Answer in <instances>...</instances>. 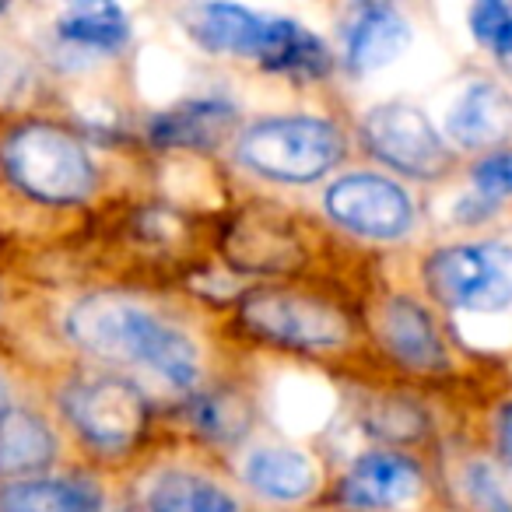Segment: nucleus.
I'll use <instances>...</instances> for the list:
<instances>
[{"label":"nucleus","instance_id":"nucleus-8","mask_svg":"<svg viewBox=\"0 0 512 512\" xmlns=\"http://www.w3.org/2000/svg\"><path fill=\"white\" fill-rule=\"evenodd\" d=\"M365 148L379 158V162L393 165V169L407 172V176H439L449 165V151L439 141L435 127L411 106H376L362 123Z\"/></svg>","mask_w":512,"mask_h":512},{"label":"nucleus","instance_id":"nucleus-23","mask_svg":"<svg viewBox=\"0 0 512 512\" xmlns=\"http://www.w3.org/2000/svg\"><path fill=\"white\" fill-rule=\"evenodd\" d=\"M470 32L495 57H512V4L481 0L470 8Z\"/></svg>","mask_w":512,"mask_h":512},{"label":"nucleus","instance_id":"nucleus-7","mask_svg":"<svg viewBox=\"0 0 512 512\" xmlns=\"http://www.w3.org/2000/svg\"><path fill=\"white\" fill-rule=\"evenodd\" d=\"M327 214L365 239H400L414 225V204L404 186L372 172L337 179L327 190Z\"/></svg>","mask_w":512,"mask_h":512},{"label":"nucleus","instance_id":"nucleus-26","mask_svg":"<svg viewBox=\"0 0 512 512\" xmlns=\"http://www.w3.org/2000/svg\"><path fill=\"white\" fill-rule=\"evenodd\" d=\"M498 449L512 467V404H505L502 414H498Z\"/></svg>","mask_w":512,"mask_h":512},{"label":"nucleus","instance_id":"nucleus-22","mask_svg":"<svg viewBox=\"0 0 512 512\" xmlns=\"http://www.w3.org/2000/svg\"><path fill=\"white\" fill-rule=\"evenodd\" d=\"M190 418L207 439L214 442H232L246 432L249 425V411L235 393L228 390H214V393H200L190 407Z\"/></svg>","mask_w":512,"mask_h":512},{"label":"nucleus","instance_id":"nucleus-3","mask_svg":"<svg viewBox=\"0 0 512 512\" xmlns=\"http://www.w3.org/2000/svg\"><path fill=\"white\" fill-rule=\"evenodd\" d=\"M344 158V134L320 116H271L239 137V162L278 183H313Z\"/></svg>","mask_w":512,"mask_h":512},{"label":"nucleus","instance_id":"nucleus-17","mask_svg":"<svg viewBox=\"0 0 512 512\" xmlns=\"http://www.w3.org/2000/svg\"><path fill=\"white\" fill-rule=\"evenodd\" d=\"M57 456V435L29 411H0V474L22 477L50 467Z\"/></svg>","mask_w":512,"mask_h":512},{"label":"nucleus","instance_id":"nucleus-4","mask_svg":"<svg viewBox=\"0 0 512 512\" xmlns=\"http://www.w3.org/2000/svg\"><path fill=\"white\" fill-rule=\"evenodd\" d=\"M239 320L260 341L295 351L337 348L351 334L341 309L299 288H256L239 302Z\"/></svg>","mask_w":512,"mask_h":512},{"label":"nucleus","instance_id":"nucleus-27","mask_svg":"<svg viewBox=\"0 0 512 512\" xmlns=\"http://www.w3.org/2000/svg\"><path fill=\"white\" fill-rule=\"evenodd\" d=\"M0 11H4V4H0Z\"/></svg>","mask_w":512,"mask_h":512},{"label":"nucleus","instance_id":"nucleus-20","mask_svg":"<svg viewBox=\"0 0 512 512\" xmlns=\"http://www.w3.org/2000/svg\"><path fill=\"white\" fill-rule=\"evenodd\" d=\"M232 260L249 271H281L292 267L295 242L281 221H239L232 225Z\"/></svg>","mask_w":512,"mask_h":512},{"label":"nucleus","instance_id":"nucleus-13","mask_svg":"<svg viewBox=\"0 0 512 512\" xmlns=\"http://www.w3.org/2000/svg\"><path fill=\"white\" fill-rule=\"evenodd\" d=\"M449 137L463 148H491L512 134V99L505 88L477 81L456 99L446 123Z\"/></svg>","mask_w":512,"mask_h":512},{"label":"nucleus","instance_id":"nucleus-24","mask_svg":"<svg viewBox=\"0 0 512 512\" xmlns=\"http://www.w3.org/2000/svg\"><path fill=\"white\" fill-rule=\"evenodd\" d=\"M474 186L481 197L502 200L512 197V151H495L474 165Z\"/></svg>","mask_w":512,"mask_h":512},{"label":"nucleus","instance_id":"nucleus-16","mask_svg":"<svg viewBox=\"0 0 512 512\" xmlns=\"http://www.w3.org/2000/svg\"><path fill=\"white\" fill-rule=\"evenodd\" d=\"M383 341L393 355L411 369H442L446 365V348L439 341L432 316L411 299H397L383 313Z\"/></svg>","mask_w":512,"mask_h":512},{"label":"nucleus","instance_id":"nucleus-9","mask_svg":"<svg viewBox=\"0 0 512 512\" xmlns=\"http://www.w3.org/2000/svg\"><path fill=\"white\" fill-rule=\"evenodd\" d=\"M421 488V470L404 453H365L337 484V498L348 509L372 512L414 498Z\"/></svg>","mask_w":512,"mask_h":512},{"label":"nucleus","instance_id":"nucleus-10","mask_svg":"<svg viewBox=\"0 0 512 512\" xmlns=\"http://www.w3.org/2000/svg\"><path fill=\"white\" fill-rule=\"evenodd\" d=\"M186 32L204 46L207 53H228V57L260 60L271 36L274 15L242 8V4H200L183 15Z\"/></svg>","mask_w":512,"mask_h":512},{"label":"nucleus","instance_id":"nucleus-6","mask_svg":"<svg viewBox=\"0 0 512 512\" xmlns=\"http://www.w3.org/2000/svg\"><path fill=\"white\" fill-rule=\"evenodd\" d=\"M64 414L88 446L102 453H120L141 439L148 425V400L127 379L95 376L78 379L64 390Z\"/></svg>","mask_w":512,"mask_h":512},{"label":"nucleus","instance_id":"nucleus-14","mask_svg":"<svg viewBox=\"0 0 512 512\" xmlns=\"http://www.w3.org/2000/svg\"><path fill=\"white\" fill-rule=\"evenodd\" d=\"M260 67L271 74H285L292 81H320L330 74L334 57H330L327 43L313 36L306 25L274 15L271 36L260 53Z\"/></svg>","mask_w":512,"mask_h":512},{"label":"nucleus","instance_id":"nucleus-21","mask_svg":"<svg viewBox=\"0 0 512 512\" xmlns=\"http://www.w3.org/2000/svg\"><path fill=\"white\" fill-rule=\"evenodd\" d=\"M148 509L151 512H239L232 495L211 484L207 477L183 474L172 470L162 474L148 491Z\"/></svg>","mask_w":512,"mask_h":512},{"label":"nucleus","instance_id":"nucleus-11","mask_svg":"<svg viewBox=\"0 0 512 512\" xmlns=\"http://www.w3.org/2000/svg\"><path fill=\"white\" fill-rule=\"evenodd\" d=\"M235 113L232 102L225 99H190L179 102L172 109H162L158 116H151L148 123V137L158 148H193V151H207L218 148L228 134H232Z\"/></svg>","mask_w":512,"mask_h":512},{"label":"nucleus","instance_id":"nucleus-5","mask_svg":"<svg viewBox=\"0 0 512 512\" xmlns=\"http://www.w3.org/2000/svg\"><path fill=\"white\" fill-rule=\"evenodd\" d=\"M425 285L449 309L502 313L512 306V246L470 242L439 249L425 264Z\"/></svg>","mask_w":512,"mask_h":512},{"label":"nucleus","instance_id":"nucleus-12","mask_svg":"<svg viewBox=\"0 0 512 512\" xmlns=\"http://www.w3.org/2000/svg\"><path fill=\"white\" fill-rule=\"evenodd\" d=\"M407 39H411V29L400 18V11H393L390 4H365L355 11L348 32H344L348 67L355 74L379 71L407 50Z\"/></svg>","mask_w":512,"mask_h":512},{"label":"nucleus","instance_id":"nucleus-1","mask_svg":"<svg viewBox=\"0 0 512 512\" xmlns=\"http://www.w3.org/2000/svg\"><path fill=\"white\" fill-rule=\"evenodd\" d=\"M67 337L95 358L144 365L176 390H190L200 376L197 348L183 330L109 295L78 302L67 316Z\"/></svg>","mask_w":512,"mask_h":512},{"label":"nucleus","instance_id":"nucleus-19","mask_svg":"<svg viewBox=\"0 0 512 512\" xmlns=\"http://www.w3.org/2000/svg\"><path fill=\"white\" fill-rule=\"evenodd\" d=\"M57 36L78 50L116 53L130 43V18L116 4H74L60 15Z\"/></svg>","mask_w":512,"mask_h":512},{"label":"nucleus","instance_id":"nucleus-2","mask_svg":"<svg viewBox=\"0 0 512 512\" xmlns=\"http://www.w3.org/2000/svg\"><path fill=\"white\" fill-rule=\"evenodd\" d=\"M0 169L39 204H81L95 190V162L85 144L53 123H22L0 144Z\"/></svg>","mask_w":512,"mask_h":512},{"label":"nucleus","instance_id":"nucleus-18","mask_svg":"<svg viewBox=\"0 0 512 512\" xmlns=\"http://www.w3.org/2000/svg\"><path fill=\"white\" fill-rule=\"evenodd\" d=\"M246 481L256 495L278 498V502H295V498H306L313 491L316 474L313 463L299 449L267 446L256 449L246 460Z\"/></svg>","mask_w":512,"mask_h":512},{"label":"nucleus","instance_id":"nucleus-25","mask_svg":"<svg viewBox=\"0 0 512 512\" xmlns=\"http://www.w3.org/2000/svg\"><path fill=\"white\" fill-rule=\"evenodd\" d=\"M467 484H470V495H474V502L481 505L484 512H512V502H509V495H505L502 481H498L488 467L470 470Z\"/></svg>","mask_w":512,"mask_h":512},{"label":"nucleus","instance_id":"nucleus-15","mask_svg":"<svg viewBox=\"0 0 512 512\" xmlns=\"http://www.w3.org/2000/svg\"><path fill=\"white\" fill-rule=\"evenodd\" d=\"M102 491L88 477H25L0 488V512H99Z\"/></svg>","mask_w":512,"mask_h":512}]
</instances>
